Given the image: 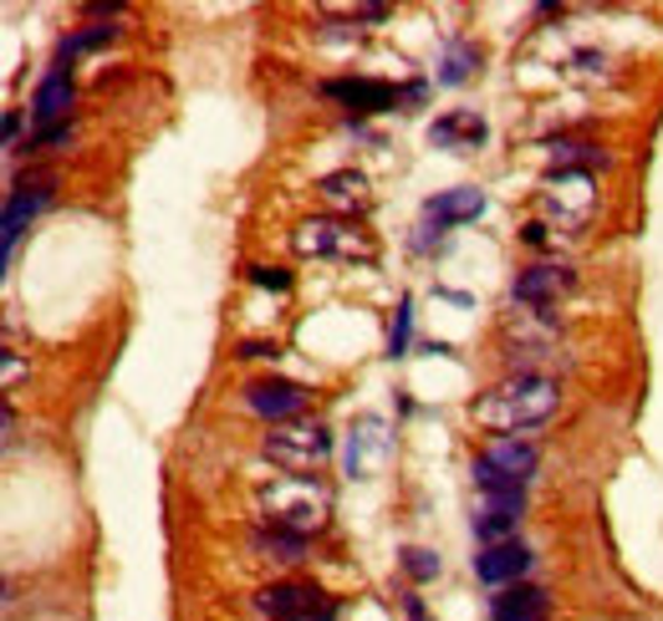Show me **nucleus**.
<instances>
[{
	"label": "nucleus",
	"instance_id": "b1692460",
	"mask_svg": "<svg viewBox=\"0 0 663 621\" xmlns=\"http://www.w3.org/2000/svg\"><path fill=\"white\" fill-rule=\"evenodd\" d=\"M403 571H409L413 581H435V575H439V555H435V550H423V545H409V550H403Z\"/></svg>",
	"mask_w": 663,
	"mask_h": 621
},
{
	"label": "nucleus",
	"instance_id": "dca6fc26",
	"mask_svg": "<svg viewBox=\"0 0 663 621\" xmlns=\"http://www.w3.org/2000/svg\"><path fill=\"white\" fill-rule=\"evenodd\" d=\"M322 92L338 97V102H348L352 112H388L398 102L393 87H388V82H368V77H342V82H326Z\"/></svg>",
	"mask_w": 663,
	"mask_h": 621
},
{
	"label": "nucleus",
	"instance_id": "4468645a",
	"mask_svg": "<svg viewBox=\"0 0 663 621\" xmlns=\"http://www.w3.org/2000/svg\"><path fill=\"white\" fill-rule=\"evenodd\" d=\"M526 565H530V550L520 545V540H506V545H485L475 571H480L485 585H516L520 575H526Z\"/></svg>",
	"mask_w": 663,
	"mask_h": 621
},
{
	"label": "nucleus",
	"instance_id": "ddd939ff",
	"mask_svg": "<svg viewBox=\"0 0 663 621\" xmlns=\"http://www.w3.org/2000/svg\"><path fill=\"white\" fill-rule=\"evenodd\" d=\"M251 407L261 418H296L306 407V387L302 383H281V377H265V383H251Z\"/></svg>",
	"mask_w": 663,
	"mask_h": 621
},
{
	"label": "nucleus",
	"instance_id": "0eeeda50",
	"mask_svg": "<svg viewBox=\"0 0 663 621\" xmlns=\"http://www.w3.org/2000/svg\"><path fill=\"white\" fill-rule=\"evenodd\" d=\"M393 464V428L378 413H362L348 428V474L352 479H378Z\"/></svg>",
	"mask_w": 663,
	"mask_h": 621
},
{
	"label": "nucleus",
	"instance_id": "a878e982",
	"mask_svg": "<svg viewBox=\"0 0 663 621\" xmlns=\"http://www.w3.org/2000/svg\"><path fill=\"white\" fill-rule=\"evenodd\" d=\"M251 280L255 286H271V290H291V275L276 270V265H251Z\"/></svg>",
	"mask_w": 663,
	"mask_h": 621
},
{
	"label": "nucleus",
	"instance_id": "cd10ccee",
	"mask_svg": "<svg viewBox=\"0 0 663 621\" xmlns=\"http://www.w3.org/2000/svg\"><path fill=\"white\" fill-rule=\"evenodd\" d=\"M16 377H21V357H16V352H6V387H11Z\"/></svg>",
	"mask_w": 663,
	"mask_h": 621
},
{
	"label": "nucleus",
	"instance_id": "f3484780",
	"mask_svg": "<svg viewBox=\"0 0 663 621\" xmlns=\"http://www.w3.org/2000/svg\"><path fill=\"white\" fill-rule=\"evenodd\" d=\"M490 617L495 621H542L546 617V591L542 585H526V581L506 585V591L490 601Z\"/></svg>",
	"mask_w": 663,
	"mask_h": 621
},
{
	"label": "nucleus",
	"instance_id": "c85d7f7f",
	"mask_svg": "<svg viewBox=\"0 0 663 621\" xmlns=\"http://www.w3.org/2000/svg\"><path fill=\"white\" fill-rule=\"evenodd\" d=\"M16 132H21V112H6V144L16 148Z\"/></svg>",
	"mask_w": 663,
	"mask_h": 621
},
{
	"label": "nucleus",
	"instance_id": "bb28decb",
	"mask_svg": "<svg viewBox=\"0 0 663 621\" xmlns=\"http://www.w3.org/2000/svg\"><path fill=\"white\" fill-rule=\"evenodd\" d=\"M67 138H72V128H67V122H61V128H47L37 138V148H57V144H67Z\"/></svg>",
	"mask_w": 663,
	"mask_h": 621
},
{
	"label": "nucleus",
	"instance_id": "393cba45",
	"mask_svg": "<svg viewBox=\"0 0 663 621\" xmlns=\"http://www.w3.org/2000/svg\"><path fill=\"white\" fill-rule=\"evenodd\" d=\"M409 326H413V310H409V300H403V306H398V322H393V342H388L393 357H403V347H409Z\"/></svg>",
	"mask_w": 663,
	"mask_h": 621
},
{
	"label": "nucleus",
	"instance_id": "1a4fd4ad",
	"mask_svg": "<svg viewBox=\"0 0 663 621\" xmlns=\"http://www.w3.org/2000/svg\"><path fill=\"white\" fill-rule=\"evenodd\" d=\"M526 510V490H500V494H485V504L475 510V535L485 545H506L516 535V520Z\"/></svg>",
	"mask_w": 663,
	"mask_h": 621
},
{
	"label": "nucleus",
	"instance_id": "f03ea898",
	"mask_svg": "<svg viewBox=\"0 0 663 621\" xmlns=\"http://www.w3.org/2000/svg\"><path fill=\"white\" fill-rule=\"evenodd\" d=\"M261 514L265 525L291 530V535H316L326 525V514H332V494H326V484H316L306 474H281L261 490Z\"/></svg>",
	"mask_w": 663,
	"mask_h": 621
},
{
	"label": "nucleus",
	"instance_id": "f257e3e1",
	"mask_svg": "<svg viewBox=\"0 0 663 621\" xmlns=\"http://www.w3.org/2000/svg\"><path fill=\"white\" fill-rule=\"evenodd\" d=\"M556 383L546 372H516L506 383H495L490 393L475 403V423L490 433H526L542 428L546 418L556 413Z\"/></svg>",
	"mask_w": 663,
	"mask_h": 621
},
{
	"label": "nucleus",
	"instance_id": "2eb2a0df",
	"mask_svg": "<svg viewBox=\"0 0 663 621\" xmlns=\"http://www.w3.org/2000/svg\"><path fill=\"white\" fill-rule=\"evenodd\" d=\"M47 199H51V179H47V174H37V179H21V184H16L11 204H6V255H11V245L21 239L26 219L37 215V209H41Z\"/></svg>",
	"mask_w": 663,
	"mask_h": 621
},
{
	"label": "nucleus",
	"instance_id": "c756f323",
	"mask_svg": "<svg viewBox=\"0 0 663 621\" xmlns=\"http://www.w3.org/2000/svg\"><path fill=\"white\" fill-rule=\"evenodd\" d=\"M403 611H409V621H429V617H423V601L419 597H403Z\"/></svg>",
	"mask_w": 663,
	"mask_h": 621
},
{
	"label": "nucleus",
	"instance_id": "412c9836",
	"mask_svg": "<svg viewBox=\"0 0 663 621\" xmlns=\"http://www.w3.org/2000/svg\"><path fill=\"white\" fill-rule=\"evenodd\" d=\"M546 154H552L556 174H587V164H603L597 144H587V138H552Z\"/></svg>",
	"mask_w": 663,
	"mask_h": 621
},
{
	"label": "nucleus",
	"instance_id": "39448f33",
	"mask_svg": "<svg viewBox=\"0 0 663 621\" xmlns=\"http://www.w3.org/2000/svg\"><path fill=\"white\" fill-rule=\"evenodd\" d=\"M536 474V448L520 438H495L480 459H475V484L485 494L500 490H526V479Z\"/></svg>",
	"mask_w": 663,
	"mask_h": 621
},
{
	"label": "nucleus",
	"instance_id": "4be33fe9",
	"mask_svg": "<svg viewBox=\"0 0 663 621\" xmlns=\"http://www.w3.org/2000/svg\"><path fill=\"white\" fill-rule=\"evenodd\" d=\"M480 67V51L465 47V41H455V47L445 51V67H439V82L445 87H459V82H470V72Z\"/></svg>",
	"mask_w": 663,
	"mask_h": 621
},
{
	"label": "nucleus",
	"instance_id": "5701e85b",
	"mask_svg": "<svg viewBox=\"0 0 663 621\" xmlns=\"http://www.w3.org/2000/svg\"><path fill=\"white\" fill-rule=\"evenodd\" d=\"M113 37H118V26H87V31H77V37H67V41H61V61H67V57H77V51H92V47H103V41H113Z\"/></svg>",
	"mask_w": 663,
	"mask_h": 621
},
{
	"label": "nucleus",
	"instance_id": "7ed1b4c3",
	"mask_svg": "<svg viewBox=\"0 0 663 621\" xmlns=\"http://www.w3.org/2000/svg\"><path fill=\"white\" fill-rule=\"evenodd\" d=\"M291 245H296V255H312V260H373L378 255L373 235L338 215L296 225L291 229Z\"/></svg>",
	"mask_w": 663,
	"mask_h": 621
},
{
	"label": "nucleus",
	"instance_id": "f8f14e48",
	"mask_svg": "<svg viewBox=\"0 0 663 621\" xmlns=\"http://www.w3.org/2000/svg\"><path fill=\"white\" fill-rule=\"evenodd\" d=\"M429 144L445 148V154H470L485 144V118L480 112H445V118L429 122Z\"/></svg>",
	"mask_w": 663,
	"mask_h": 621
},
{
	"label": "nucleus",
	"instance_id": "423d86ee",
	"mask_svg": "<svg viewBox=\"0 0 663 621\" xmlns=\"http://www.w3.org/2000/svg\"><path fill=\"white\" fill-rule=\"evenodd\" d=\"M326 454H332V433L322 423H286V428H276L265 438V459L281 469H296V474L316 469Z\"/></svg>",
	"mask_w": 663,
	"mask_h": 621
},
{
	"label": "nucleus",
	"instance_id": "20e7f679",
	"mask_svg": "<svg viewBox=\"0 0 663 621\" xmlns=\"http://www.w3.org/2000/svg\"><path fill=\"white\" fill-rule=\"evenodd\" d=\"M255 611L271 621H338V601L302 581H276L255 591Z\"/></svg>",
	"mask_w": 663,
	"mask_h": 621
},
{
	"label": "nucleus",
	"instance_id": "6e6552de",
	"mask_svg": "<svg viewBox=\"0 0 663 621\" xmlns=\"http://www.w3.org/2000/svg\"><path fill=\"white\" fill-rule=\"evenodd\" d=\"M542 209L556 215V225L582 229L592 219V209H597V184H592V174H552L542 189Z\"/></svg>",
	"mask_w": 663,
	"mask_h": 621
},
{
	"label": "nucleus",
	"instance_id": "9d476101",
	"mask_svg": "<svg viewBox=\"0 0 663 621\" xmlns=\"http://www.w3.org/2000/svg\"><path fill=\"white\" fill-rule=\"evenodd\" d=\"M567 290H572V270H567V265H530V270L516 275L510 300H516V306L542 310V306H556V296H567Z\"/></svg>",
	"mask_w": 663,
	"mask_h": 621
},
{
	"label": "nucleus",
	"instance_id": "9b49d317",
	"mask_svg": "<svg viewBox=\"0 0 663 621\" xmlns=\"http://www.w3.org/2000/svg\"><path fill=\"white\" fill-rule=\"evenodd\" d=\"M316 194H322V204L338 219H352V215H362V209L373 204V189H368V179H362L358 168H338V174H326V179L316 184Z\"/></svg>",
	"mask_w": 663,
	"mask_h": 621
},
{
	"label": "nucleus",
	"instance_id": "a211bd4d",
	"mask_svg": "<svg viewBox=\"0 0 663 621\" xmlns=\"http://www.w3.org/2000/svg\"><path fill=\"white\" fill-rule=\"evenodd\" d=\"M67 108H72V77L67 72L41 77L37 97H31V118H37L41 128H61V122H67Z\"/></svg>",
	"mask_w": 663,
	"mask_h": 621
},
{
	"label": "nucleus",
	"instance_id": "6ab92c4d",
	"mask_svg": "<svg viewBox=\"0 0 663 621\" xmlns=\"http://www.w3.org/2000/svg\"><path fill=\"white\" fill-rule=\"evenodd\" d=\"M480 215H485L480 189H449L423 204V219H439V225H470V219H480Z\"/></svg>",
	"mask_w": 663,
	"mask_h": 621
},
{
	"label": "nucleus",
	"instance_id": "aec40b11",
	"mask_svg": "<svg viewBox=\"0 0 663 621\" xmlns=\"http://www.w3.org/2000/svg\"><path fill=\"white\" fill-rule=\"evenodd\" d=\"M251 550L261 555V561L296 565V561H306V535H291V530L265 525V530H255V535H251Z\"/></svg>",
	"mask_w": 663,
	"mask_h": 621
}]
</instances>
